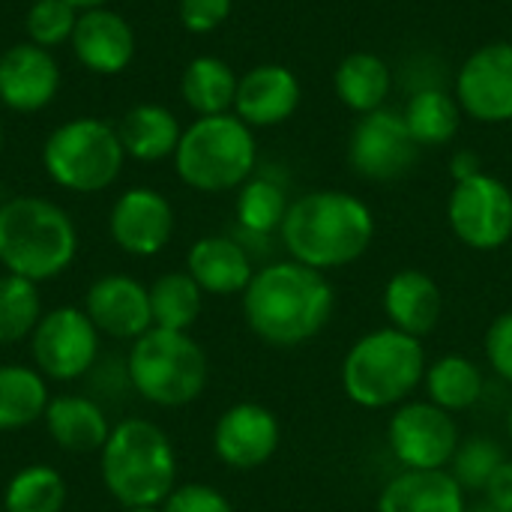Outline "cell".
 <instances>
[{"label":"cell","instance_id":"6","mask_svg":"<svg viewBox=\"0 0 512 512\" xmlns=\"http://www.w3.org/2000/svg\"><path fill=\"white\" fill-rule=\"evenodd\" d=\"M258 165L255 129L246 126L234 111L195 117L174 150L177 177L204 195L240 189Z\"/></svg>","mask_w":512,"mask_h":512},{"label":"cell","instance_id":"26","mask_svg":"<svg viewBox=\"0 0 512 512\" xmlns=\"http://www.w3.org/2000/svg\"><path fill=\"white\" fill-rule=\"evenodd\" d=\"M51 402L48 378L30 363H0V432L30 429Z\"/></svg>","mask_w":512,"mask_h":512},{"label":"cell","instance_id":"21","mask_svg":"<svg viewBox=\"0 0 512 512\" xmlns=\"http://www.w3.org/2000/svg\"><path fill=\"white\" fill-rule=\"evenodd\" d=\"M384 315L390 327L423 339L438 327L444 315V294L429 273L411 267L399 270L384 285Z\"/></svg>","mask_w":512,"mask_h":512},{"label":"cell","instance_id":"18","mask_svg":"<svg viewBox=\"0 0 512 512\" xmlns=\"http://www.w3.org/2000/svg\"><path fill=\"white\" fill-rule=\"evenodd\" d=\"M303 87L294 69L282 63H258L237 81L234 114L252 129H270L294 117Z\"/></svg>","mask_w":512,"mask_h":512},{"label":"cell","instance_id":"7","mask_svg":"<svg viewBox=\"0 0 512 512\" xmlns=\"http://www.w3.org/2000/svg\"><path fill=\"white\" fill-rule=\"evenodd\" d=\"M126 381L156 408H186L204 396L210 360L189 333L150 327L129 345Z\"/></svg>","mask_w":512,"mask_h":512},{"label":"cell","instance_id":"11","mask_svg":"<svg viewBox=\"0 0 512 512\" xmlns=\"http://www.w3.org/2000/svg\"><path fill=\"white\" fill-rule=\"evenodd\" d=\"M447 219L468 249L495 252L512 243V189L486 171L459 180L447 201Z\"/></svg>","mask_w":512,"mask_h":512},{"label":"cell","instance_id":"1","mask_svg":"<svg viewBox=\"0 0 512 512\" xmlns=\"http://www.w3.org/2000/svg\"><path fill=\"white\" fill-rule=\"evenodd\" d=\"M240 297L246 327L273 348L306 345L330 324L336 309L330 279L294 258L255 270Z\"/></svg>","mask_w":512,"mask_h":512},{"label":"cell","instance_id":"15","mask_svg":"<svg viewBox=\"0 0 512 512\" xmlns=\"http://www.w3.org/2000/svg\"><path fill=\"white\" fill-rule=\"evenodd\" d=\"M282 441L279 420L258 402L225 408L213 426V453L231 471H255L267 465Z\"/></svg>","mask_w":512,"mask_h":512},{"label":"cell","instance_id":"23","mask_svg":"<svg viewBox=\"0 0 512 512\" xmlns=\"http://www.w3.org/2000/svg\"><path fill=\"white\" fill-rule=\"evenodd\" d=\"M378 512H468L450 471H402L378 495Z\"/></svg>","mask_w":512,"mask_h":512},{"label":"cell","instance_id":"4","mask_svg":"<svg viewBox=\"0 0 512 512\" xmlns=\"http://www.w3.org/2000/svg\"><path fill=\"white\" fill-rule=\"evenodd\" d=\"M78 258V228L72 216L42 198L15 195L0 204V267L36 285L63 276Z\"/></svg>","mask_w":512,"mask_h":512},{"label":"cell","instance_id":"29","mask_svg":"<svg viewBox=\"0 0 512 512\" xmlns=\"http://www.w3.org/2000/svg\"><path fill=\"white\" fill-rule=\"evenodd\" d=\"M423 384H426L429 402L450 414L474 408L486 390L483 369L462 354H447V357H438L432 366H426Z\"/></svg>","mask_w":512,"mask_h":512},{"label":"cell","instance_id":"34","mask_svg":"<svg viewBox=\"0 0 512 512\" xmlns=\"http://www.w3.org/2000/svg\"><path fill=\"white\" fill-rule=\"evenodd\" d=\"M504 462H507V456H504L501 444H495L492 438L474 435L459 444V450L450 462V474L465 492H483L486 483L492 480V474Z\"/></svg>","mask_w":512,"mask_h":512},{"label":"cell","instance_id":"44","mask_svg":"<svg viewBox=\"0 0 512 512\" xmlns=\"http://www.w3.org/2000/svg\"><path fill=\"white\" fill-rule=\"evenodd\" d=\"M507 435H510V441H512V408H510V417H507Z\"/></svg>","mask_w":512,"mask_h":512},{"label":"cell","instance_id":"27","mask_svg":"<svg viewBox=\"0 0 512 512\" xmlns=\"http://www.w3.org/2000/svg\"><path fill=\"white\" fill-rule=\"evenodd\" d=\"M237 81L240 78L231 69V63L213 54H201L186 63L180 78V96L198 117L228 114L234 111Z\"/></svg>","mask_w":512,"mask_h":512},{"label":"cell","instance_id":"8","mask_svg":"<svg viewBox=\"0 0 512 512\" xmlns=\"http://www.w3.org/2000/svg\"><path fill=\"white\" fill-rule=\"evenodd\" d=\"M126 165L117 126L99 117H72L60 123L42 144V168L48 180L75 195L105 192Z\"/></svg>","mask_w":512,"mask_h":512},{"label":"cell","instance_id":"17","mask_svg":"<svg viewBox=\"0 0 512 512\" xmlns=\"http://www.w3.org/2000/svg\"><path fill=\"white\" fill-rule=\"evenodd\" d=\"M60 93V63L48 48L15 42L0 54V102L18 114L48 108Z\"/></svg>","mask_w":512,"mask_h":512},{"label":"cell","instance_id":"28","mask_svg":"<svg viewBox=\"0 0 512 512\" xmlns=\"http://www.w3.org/2000/svg\"><path fill=\"white\" fill-rule=\"evenodd\" d=\"M411 138L423 147H444L459 135L462 126V105L456 99V93H447L441 87H423L417 90L405 111H402Z\"/></svg>","mask_w":512,"mask_h":512},{"label":"cell","instance_id":"14","mask_svg":"<svg viewBox=\"0 0 512 512\" xmlns=\"http://www.w3.org/2000/svg\"><path fill=\"white\" fill-rule=\"evenodd\" d=\"M174 207L150 186H132L117 195L108 213V234L120 252L132 258L159 255L174 237Z\"/></svg>","mask_w":512,"mask_h":512},{"label":"cell","instance_id":"35","mask_svg":"<svg viewBox=\"0 0 512 512\" xmlns=\"http://www.w3.org/2000/svg\"><path fill=\"white\" fill-rule=\"evenodd\" d=\"M78 24V9L66 0H33L24 15L27 42L39 48H60L72 39Z\"/></svg>","mask_w":512,"mask_h":512},{"label":"cell","instance_id":"41","mask_svg":"<svg viewBox=\"0 0 512 512\" xmlns=\"http://www.w3.org/2000/svg\"><path fill=\"white\" fill-rule=\"evenodd\" d=\"M66 3H72L78 12H84V9H96V6H108L111 0H66Z\"/></svg>","mask_w":512,"mask_h":512},{"label":"cell","instance_id":"46","mask_svg":"<svg viewBox=\"0 0 512 512\" xmlns=\"http://www.w3.org/2000/svg\"><path fill=\"white\" fill-rule=\"evenodd\" d=\"M0 512H3V510H0Z\"/></svg>","mask_w":512,"mask_h":512},{"label":"cell","instance_id":"24","mask_svg":"<svg viewBox=\"0 0 512 512\" xmlns=\"http://www.w3.org/2000/svg\"><path fill=\"white\" fill-rule=\"evenodd\" d=\"M117 135L126 150V159L153 165L168 156L174 159L183 129L171 108L156 105V102H138L120 117Z\"/></svg>","mask_w":512,"mask_h":512},{"label":"cell","instance_id":"33","mask_svg":"<svg viewBox=\"0 0 512 512\" xmlns=\"http://www.w3.org/2000/svg\"><path fill=\"white\" fill-rule=\"evenodd\" d=\"M45 306L39 285L12 273L0 276V345H18L33 336L36 324L42 321Z\"/></svg>","mask_w":512,"mask_h":512},{"label":"cell","instance_id":"9","mask_svg":"<svg viewBox=\"0 0 512 512\" xmlns=\"http://www.w3.org/2000/svg\"><path fill=\"white\" fill-rule=\"evenodd\" d=\"M102 333L81 306H57L42 315L30 336L33 366L57 384L84 378L99 360Z\"/></svg>","mask_w":512,"mask_h":512},{"label":"cell","instance_id":"32","mask_svg":"<svg viewBox=\"0 0 512 512\" xmlns=\"http://www.w3.org/2000/svg\"><path fill=\"white\" fill-rule=\"evenodd\" d=\"M291 201L270 177H249L237 189V225L249 237H270L282 228Z\"/></svg>","mask_w":512,"mask_h":512},{"label":"cell","instance_id":"42","mask_svg":"<svg viewBox=\"0 0 512 512\" xmlns=\"http://www.w3.org/2000/svg\"><path fill=\"white\" fill-rule=\"evenodd\" d=\"M468 512H504V510H495V507H489V504L483 501L480 507H471V510H468Z\"/></svg>","mask_w":512,"mask_h":512},{"label":"cell","instance_id":"5","mask_svg":"<svg viewBox=\"0 0 512 512\" xmlns=\"http://www.w3.org/2000/svg\"><path fill=\"white\" fill-rule=\"evenodd\" d=\"M426 351L420 339L381 327L360 336L342 360L345 396L369 411H384L408 402L426 378Z\"/></svg>","mask_w":512,"mask_h":512},{"label":"cell","instance_id":"30","mask_svg":"<svg viewBox=\"0 0 512 512\" xmlns=\"http://www.w3.org/2000/svg\"><path fill=\"white\" fill-rule=\"evenodd\" d=\"M150 288V315L153 327L189 333L204 309V291L186 270L162 273Z\"/></svg>","mask_w":512,"mask_h":512},{"label":"cell","instance_id":"36","mask_svg":"<svg viewBox=\"0 0 512 512\" xmlns=\"http://www.w3.org/2000/svg\"><path fill=\"white\" fill-rule=\"evenodd\" d=\"M162 512H234L231 501L210 483H177Z\"/></svg>","mask_w":512,"mask_h":512},{"label":"cell","instance_id":"19","mask_svg":"<svg viewBox=\"0 0 512 512\" xmlns=\"http://www.w3.org/2000/svg\"><path fill=\"white\" fill-rule=\"evenodd\" d=\"M75 60L93 75H120L135 60V30L111 6L78 12L75 33L69 39Z\"/></svg>","mask_w":512,"mask_h":512},{"label":"cell","instance_id":"12","mask_svg":"<svg viewBox=\"0 0 512 512\" xmlns=\"http://www.w3.org/2000/svg\"><path fill=\"white\" fill-rule=\"evenodd\" d=\"M420 156V144L411 138L402 114L378 108L360 114L348 138V162L357 177L372 183L402 180Z\"/></svg>","mask_w":512,"mask_h":512},{"label":"cell","instance_id":"2","mask_svg":"<svg viewBox=\"0 0 512 512\" xmlns=\"http://www.w3.org/2000/svg\"><path fill=\"white\" fill-rule=\"evenodd\" d=\"M288 255L321 273L360 261L375 240L369 204L342 189H315L291 201L279 228Z\"/></svg>","mask_w":512,"mask_h":512},{"label":"cell","instance_id":"39","mask_svg":"<svg viewBox=\"0 0 512 512\" xmlns=\"http://www.w3.org/2000/svg\"><path fill=\"white\" fill-rule=\"evenodd\" d=\"M483 495H486V504H489V507L512 512V459H507V462L492 474V480L486 483Z\"/></svg>","mask_w":512,"mask_h":512},{"label":"cell","instance_id":"22","mask_svg":"<svg viewBox=\"0 0 512 512\" xmlns=\"http://www.w3.org/2000/svg\"><path fill=\"white\" fill-rule=\"evenodd\" d=\"M42 423H45V432L54 441V447L63 453H75V456L99 453L114 429L108 423V414L102 411V405L93 402L90 396H78V393L51 396Z\"/></svg>","mask_w":512,"mask_h":512},{"label":"cell","instance_id":"38","mask_svg":"<svg viewBox=\"0 0 512 512\" xmlns=\"http://www.w3.org/2000/svg\"><path fill=\"white\" fill-rule=\"evenodd\" d=\"M486 360L492 372L512 384V309L501 312L486 330Z\"/></svg>","mask_w":512,"mask_h":512},{"label":"cell","instance_id":"25","mask_svg":"<svg viewBox=\"0 0 512 512\" xmlns=\"http://www.w3.org/2000/svg\"><path fill=\"white\" fill-rule=\"evenodd\" d=\"M333 90L345 108L357 114H372L384 108L393 90V69L375 51H351L339 60L333 72Z\"/></svg>","mask_w":512,"mask_h":512},{"label":"cell","instance_id":"13","mask_svg":"<svg viewBox=\"0 0 512 512\" xmlns=\"http://www.w3.org/2000/svg\"><path fill=\"white\" fill-rule=\"evenodd\" d=\"M462 111L477 123L512 120V42L480 45L456 72L453 87Z\"/></svg>","mask_w":512,"mask_h":512},{"label":"cell","instance_id":"3","mask_svg":"<svg viewBox=\"0 0 512 512\" xmlns=\"http://www.w3.org/2000/svg\"><path fill=\"white\" fill-rule=\"evenodd\" d=\"M99 477L123 510L162 507L177 486V450L153 420L126 417L99 450Z\"/></svg>","mask_w":512,"mask_h":512},{"label":"cell","instance_id":"37","mask_svg":"<svg viewBox=\"0 0 512 512\" xmlns=\"http://www.w3.org/2000/svg\"><path fill=\"white\" fill-rule=\"evenodd\" d=\"M231 9H234V0H180L177 15L189 33L204 36V33L219 30L231 18Z\"/></svg>","mask_w":512,"mask_h":512},{"label":"cell","instance_id":"31","mask_svg":"<svg viewBox=\"0 0 512 512\" xmlns=\"http://www.w3.org/2000/svg\"><path fill=\"white\" fill-rule=\"evenodd\" d=\"M69 504V486L51 465L33 462L15 471L3 489V512H63Z\"/></svg>","mask_w":512,"mask_h":512},{"label":"cell","instance_id":"45","mask_svg":"<svg viewBox=\"0 0 512 512\" xmlns=\"http://www.w3.org/2000/svg\"><path fill=\"white\" fill-rule=\"evenodd\" d=\"M0 153H3V123H0Z\"/></svg>","mask_w":512,"mask_h":512},{"label":"cell","instance_id":"20","mask_svg":"<svg viewBox=\"0 0 512 512\" xmlns=\"http://www.w3.org/2000/svg\"><path fill=\"white\" fill-rule=\"evenodd\" d=\"M186 273L198 282L204 294L234 297L246 291V285L255 276V267H252V255L240 240L225 234H210L189 246Z\"/></svg>","mask_w":512,"mask_h":512},{"label":"cell","instance_id":"43","mask_svg":"<svg viewBox=\"0 0 512 512\" xmlns=\"http://www.w3.org/2000/svg\"><path fill=\"white\" fill-rule=\"evenodd\" d=\"M123 512H162V507H132V510H123Z\"/></svg>","mask_w":512,"mask_h":512},{"label":"cell","instance_id":"16","mask_svg":"<svg viewBox=\"0 0 512 512\" xmlns=\"http://www.w3.org/2000/svg\"><path fill=\"white\" fill-rule=\"evenodd\" d=\"M87 318L93 327L117 342H135L153 327L150 315V288L129 273H105L90 282L84 294Z\"/></svg>","mask_w":512,"mask_h":512},{"label":"cell","instance_id":"10","mask_svg":"<svg viewBox=\"0 0 512 512\" xmlns=\"http://www.w3.org/2000/svg\"><path fill=\"white\" fill-rule=\"evenodd\" d=\"M387 444L402 471H447L462 435L450 411L426 402H402L387 423Z\"/></svg>","mask_w":512,"mask_h":512},{"label":"cell","instance_id":"40","mask_svg":"<svg viewBox=\"0 0 512 512\" xmlns=\"http://www.w3.org/2000/svg\"><path fill=\"white\" fill-rule=\"evenodd\" d=\"M450 171H453V180H471L477 174H483V162L474 150H459L450 162Z\"/></svg>","mask_w":512,"mask_h":512}]
</instances>
